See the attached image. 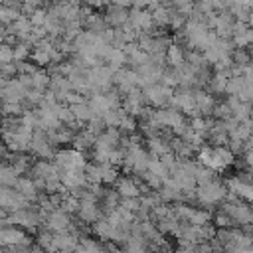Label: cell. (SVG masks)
Returning <instances> with one entry per match:
<instances>
[{
    "label": "cell",
    "mask_w": 253,
    "mask_h": 253,
    "mask_svg": "<svg viewBox=\"0 0 253 253\" xmlns=\"http://www.w3.org/2000/svg\"><path fill=\"white\" fill-rule=\"evenodd\" d=\"M45 227H47V231H51V233H63V231H69V229H71L69 213L63 211L61 208L51 210V211L45 215Z\"/></svg>",
    "instance_id": "1"
},
{
    "label": "cell",
    "mask_w": 253,
    "mask_h": 253,
    "mask_svg": "<svg viewBox=\"0 0 253 253\" xmlns=\"http://www.w3.org/2000/svg\"><path fill=\"white\" fill-rule=\"evenodd\" d=\"M172 89L170 87H166L164 83H154V85H150V87H146L144 89V99L148 101V103H152V105H156V107H164V105H168V103H172Z\"/></svg>",
    "instance_id": "2"
},
{
    "label": "cell",
    "mask_w": 253,
    "mask_h": 253,
    "mask_svg": "<svg viewBox=\"0 0 253 253\" xmlns=\"http://www.w3.org/2000/svg\"><path fill=\"white\" fill-rule=\"evenodd\" d=\"M223 186L215 180H210L206 184H200V190H198V200L202 204H213V202H219L223 198Z\"/></svg>",
    "instance_id": "3"
},
{
    "label": "cell",
    "mask_w": 253,
    "mask_h": 253,
    "mask_svg": "<svg viewBox=\"0 0 253 253\" xmlns=\"http://www.w3.org/2000/svg\"><path fill=\"white\" fill-rule=\"evenodd\" d=\"M26 93L28 89L20 83V79H8L6 87L2 89V103H22Z\"/></svg>",
    "instance_id": "4"
},
{
    "label": "cell",
    "mask_w": 253,
    "mask_h": 253,
    "mask_svg": "<svg viewBox=\"0 0 253 253\" xmlns=\"http://www.w3.org/2000/svg\"><path fill=\"white\" fill-rule=\"evenodd\" d=\"M30 239L26 237V233L18 227H2V235H0V245L2 247H18V245H28Z\"/></svg>",
    "instance_id": "5"
},
{
    "label": "cell",
    "mask_w": 253,
    "mask_h": 253,
    "mask_svg": "<svg viewBox=\"0 0 253 253\" xmlns=\"http://www.w3.org/2000/svg\"><path fill=\"white\" fill-rule=\"evenodd\" d=\"M105 18V24H109V26H113V28H123L126 22H128V12H126V8H121V6H109L107 8V14L103 16Z\"/></svg>",
    "instance_id": "6"
},
{
    "label": "cell",
    "mask_w": 253,
    "mask_h": 253,
    "mask_svg": "<svg viewBox=\"0 0 253 253\" xmlns=\"http://www.w3.org/2000/svg\"><path fill=\"white\" fill-rule=\"evenodd\" d=\"M117 194L121 198H138L140 188L134 184L132 178H119L117 180Z\"/></svg>",
    "instance_id": "7"
},
{
    "label": "cell",
    "mask_w": 253,
    "mask_h": 253,
    "mask_svg": "<svg viewBox=\"0 0 253 253\" xmlns=\"http://www.w3.org/2000/svg\"><path fill=\"white\" fill-rule=\"evenodd\" d=\"M14 190L20 192L28 200H34L36 198V184H34L32 178H18V182L14 184Z\"/></svg>",
    "instance_id": "8"
},
{
    "label": "cell",
    "mask_w": 253,
    "mask_h": 253,
    "mask_svg": "<svg viewBox=\"0 0 253 253\" xmlns=\"http://www.w3.org/2000/svg\"><path fill=\"white\" fill-rule=\"evenodd\" d=\"M16 182H18V174H16V170H14L10 164L0 166V186L14 188V184H16Z\"/></svg>",
    "instance_id": "9"
},
{
    "label": "cell",
    "mask_w": 253,
    "mask_h": 253,
    "mask_svg": "<svg viewBox=\"0 0 253 253\" xmlns=\"http://www.w3.org/2000/svg\"><path fill=\"white\" fill-rule=\"evenodd\" d=\"M166 57H168V63H170L174 69H178V67L184 65V51H182L180 45H170L168 51H166Z\"/></svg>",
    "instance_id": "10"
},
{
    "label": "cell",
    "mask_w": 253,
    "mask_h": 253,
    "mask_svg": "<svg viewBox=\"0 0 253 253\" xmlns=\"http://www.w3.org/2000/svg\"><path fill=\"white\" fill-rule=\"evenodd\" d=\"M49 81H51V77L45 73V71H42V69H38L34 75H32V89H36V91H45L47 87H49Z\"/></svg>",
    "instance_id": "11"
},
{
    "label": "cell",
    "mask_w": 253,
    "mask_h": 253,
    "mask_svg": "<svg viewBox=\"0 0 253 253\" xmlns=\"http://www.w3.org/2000/svg\"><path fill=\"white\" fill-rule=\"evenodd\" d=\"M30 55V45L24 43V42H18L14 45V61L20 63V61H26V57Z\"/></svg>",
    "instance_id": "12"
},
{
    "label": "cell",
    "mask_w": 253,
    "mask_h": 253,
    "mask_svg": "<svg viewBox=\"0 0 253 253\" xmlns=\"http://www.w3.org/2000/svg\"><path fill=\"white\" fill-rule=\"evenodd\" d=\"M28 18H30V22H32L34 28H43V24H45V20H47V12H45L43 8H38V10H34V14L28 16Z\"/></svg>",
    "instance_id": "13"
},
{
    "label": "cell",
    "mask_w": 253,
    "mask_h": 253,
    "mask_svg": "<svg viewBox=\"0 0 253 253\" xmlns=\"http://www.w3.org/2000/svg\"><path fill=\"white\" fill-rule=\"evenodd\" d=\"M10 166L16 170V174H24V172L30 168V160H28L26 156H14V160H12Z\"/></svg>",
    "instance_id": "14"
},
{
    "label": "cell",
    "mask_w": 253,
    "mask_h": 253,
    "mask_svg": "<svg viewBox=\"0 0 253 253\" xmlns=\"http://www.w3.org/2000/svg\"><path fill=\"white\" fill-rule=\"evenodd\" d=\"M14 61V47L8 45V43H2L0 45V63H12Z\"/></svg>",
    "instance_id": "15"
},
{
    "label": "cell",
    "mask_w": 253,
    "mask_h": 253,
    "mask_svg": "<svg viewBox=\"0 0 253 253\" xmlns=\"http://www.w3.org/2000/svg\"><path fill=\"white\" fill-rule=\"evenodd\" d=\"M134 0H113V4L115 6H121V8H126V6H130Z\"/></svg>",
    "instance_id": "16"
},
{
    "label": "cell",
    "mask_w": 253,
    "mask_h": 253,
    "mask_svg": "<svg viewBox=\"0 0 253 253\" xmlns=\"http://www.w3.org/2000/svg\"><path fill=\"white\" fill-rule=\"evenodd\" d=\"M85 2H87L89 6H95V8H97V6H103V0H85Z\"/></svg>",
    "instance_id": "17"
},
{
    "label": "cell",
    "mask_w": 253,
    "mask_h": 253,
    "mask_svg": "<svg viewBox=\"0 0 253 253\" xmlns=\"http://www.w3.org/2000/svg\"><path fill=\"white\" fill-rule=\"evenodd\" d=\"M0 67H2V63H0Z\"/></svg>",
    "instance_id": "18"
},
{
    "label": "cell",
    "mask_w": 253,
    "mask_h": 253,
    "mask_svg": "<svg viewBox=\"0 0 253 253\" xmlns=\"http://www.w3.org/2000/svg\"><path fill=\"white\" fill-rule=\"evenodd\" d=\"M190 2H192V0H190Z\"/></svg>",
    "instance_id": "19"
}]
</instances>
